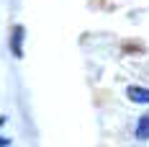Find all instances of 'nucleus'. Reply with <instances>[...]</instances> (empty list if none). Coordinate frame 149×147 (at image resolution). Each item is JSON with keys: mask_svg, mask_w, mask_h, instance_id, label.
<instances>
[{"mask_svg": "<svg viewBox=\"0 0 149 147\" xmlns=\"http://www.w3.org/2000/svg\"><path fill=\"white\" fill-rule=\"evenodd\" d=\"M23 34H26V29L18 23V26H13V34H10V54L13 57H23Z\"/></svg>", "mask_w": 149, "mask_h": 147, "instance_id": "f257e3e1", "label": "nucleus"}, {"mask_svg": "<svg viewBox=\"0 0 149 147\" xmlns=\"http://www.w3.org/2000/svg\"><path fill=\"white\" fill-rule=\"evenodd\" d=\"M126 98L134 103H149V88H141V85H129L126 88Z\"/></svg>", "mask_w": 149, "mask_h": 147, "instance_id": "f03ea898", "label": "nucleus"}, {"mask_svg": "<svg viewBox=\"0 0 149 147\" xmlns=\"http://www.w3.org/2000/svg\"><path fill=\"white\" fill-rule=\"evenodd\" d=\"M134 137H136V139H149V114H144V116L136 121Z\"/></svg>", "mask_w": 149, "mask_h": 147, "instance_id": "7ed1b4c3", "label": "nucleus"}, {"mask_svg": "<svg viewBox=\"0 0 149 147\" xmlns=\"http://www.w3.org/2000/svg\"><path fill=\"white\" fill-rule=\"evenodd\" d=\"M0 147H10V139L8 137H0Z\"/></svg>", "mask_w": 149, "mask_h": 147, "instance_id": "20e7f679", "label": "nucleus"}]
</instances>
